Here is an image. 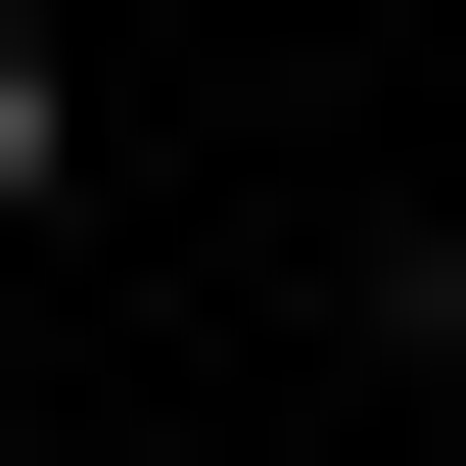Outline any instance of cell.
I'll list each match as a JSON object with an SVG mask.
<instances>
[{"instance_id": "cell-1", "label": "cell", "mask_w": 466, "mask_h": 466, "mask_svg": "<svg viewBox=\"0 0 466 466\" xmlns=\"http://www.w3.org/2000/svg\"><path fill=\"white\" fill-rule=\"evenodd\" d=\"M47 187H94V47H47V0H0V233H47Z\"/></svg>"}, {"instance_id": "cell-2", "label": "cell", "mask_w": 466, "mask_h": 466, "mask_svg": "<svg viewBox=\"0 0 466 466\" xmlns=\"http://www.w3.org/2000/svg\"><path fill=\"white\" fill-rule=\"evenodd\" d=\"M420 420H466V233H420Z\"/></svg>"}, {"instance_id": "cell-3", "label": "cell", "mask_w": 466, "mask_h": 466, "mask_svg": "<svg viewBox=\"0 0 466 466\" xmlns=\"http://www.w3.org/2000/svg\"><path fill=\"white\" fill-rule=\"evenodd\" d=\"M0 466H47V420H0Z\"/></svg>"}]
</instances>
